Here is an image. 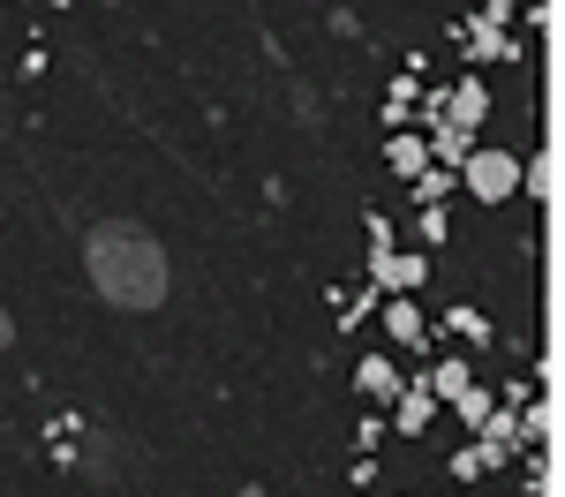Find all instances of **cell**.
Here are the masks:
<instances>
[{"label": "cell", "mask_w": 565, "mask_h": 497, "mask_svg": "<svg viewBox=\"0 0 565 497\" xmlns=\"http://www.w3.org/2000/svg\"><path fill=\"white\" fill-rule=\"evenodd\" d=\"M84 279L98 287L106 310H159L167 302V249L136 219H98L84 234Z\"/></svg>", "instance_id": "1"}, {"label": "cell", "mask_w": 565, "mask_h": 497, "mask_svg": "<svg viewBox=\"0 0 565 497\" xmlns=\"http://www.w3.org/2000/svg\"><path fill=\"white\" fill-rule=\"evenodd\" d=\"M460 188H468L476 204H505V196H521V151L476 143V151L460 159Z\"/></svg>", "instance_id": "2"}, {"label": "cell", "mask_w": 565, "mask_h": 497, "mask_svg": "<svg viewBox=\"0 0 565 497\" xmlns=\"http://www.w3.org/2000/svg\"><path fill=\"white\" fill-rule=\"evenodd\" d=\"M423 279H430L423 249H370V287L377 294H423Z\"/></svg>", "instance_id": "3"}, {"label": "cell", "mask_w": 565, "mask_h": 497, "mask_svg": "<svg viewBox=\"0 0 565 497\" xmlns=\"http://www.w3.org/2000/svg\"><path fill=\"white\" fill-rule=\"evenodd\" d=\"M377 324H385V339L392 347H430V316H423V302L415 294H377Z\"/></svg>", "instance_id": "4"}, {"label": "cell", "mask_w": 565, "mask_h": 497, "mask_svg": "<svg viewBox=\"0 0 565 497\" xmlns=\"http://www.w3.org/2000/svg\"><path fill=\"white\" fill-rule=\"evenodd\" d=\"M430 422H437V392L423 385V377H407V385H399V400H392V422H385V430H399V437H423Z\"/></svg>", "instance_id": "5"}, {"label": "cell", "mask_w": 565, "mask_h": 497, "mask_svg": "<svg viewBox=\"0 0 565 497\" xmlns=\"http://www.w3.org/2000/svg\"><path fill=\"white\" fill-rule=\"evenodd\" d=\"M399 385H407V369H399L392 355H362V361H354V392H362L370 407H392V400H399Z\"/></svg>", "instance_id": "6"}, {"label": "cell", "mask_w": 565, "mask_h": 497, "mask_svg": "<svg viewBox=\"0 0 565 497\" xmlns=\"http://www.w3.org/2000/svg\"><path fill=\"white\" fill-rule=\"evenodd\" d=\"M445 121H452V129H482V121H490V84H482V76H460V84L445 90Z\"/></svg>", "instance_id": "7"}, {"label": "cell", "mask_w": 565, "mask_h": 497, "mask_svg": "<svg viewBox=\"0 0 565 497\" xmlns=\"http://www.w3.org/2000/svg\"><path fill=\"white\" fill-rule=\"evenodd\" d=\"M385 166H392L399 181L423 174V166H430V143H423V129H392V136H385Z\"/></svg>", "instance_id": "8"}, {"label": "cell", "mask_w": 565, "mask_h": 497, "mask_svg": "<svg viewBox=\"0 0 565 497\" xmlns=\"http://www.w3.org/2000/svg\"><path fill=\"white\" fill-rule=\"evenodd\" d=\"M415 377H423V385L437 392V407H445L460 385H476V361H468V355H445V361H430V369H415Z\"/></svg>", "instance_id": "9"}, {"label": "cell", "mask_w": 565, "mask_h": 497, "mask_svg": "<svg viewBox=\"0 0 565 497\" xmlns=\"http://www.w3.org/2000/svg\"><path fill=\"white\" fill-rule=\"evenodd\" d=\"M437 332L460 339V347H490V316H482V310H445V316H437Z\"/></svg>", "instance_id": "10"}, {"label": "cell", "mask_w": 565, "mask_h": 497, "mask_svg": "<svg viewBox=\"0 0 565 497\" xmlns=\"http://www.w3.org/2000/svg\"><path fill=\"white\" fill-rule=\"evenodd\" d=\"M498 467H505V460L482 445V437H468V445L452 452V483H482V475H498Z\"/></svg>", "instance_id": "11"}, {"label": "cell", "mask_w": 565, "mask_h": 497, "mask_svg": "<svg viewBox=\"0 0 565 497\" xmlns=\"http://www.w3.org/2000/svg\"><path fill=\"white\" fill-rule=\"evenodd\" d=\"M452 188H460V174H452V166H423V174L407 181V196H415V212H423V204H445Z\"/></svg>", "instance_id": "12"}, {"label": "cell", "mask_w": 565, "mask_h": 497, "mask_svg": "<svg viewBox=\"0 0 565 497\" xmlns=\"http://www.w3.org/2000/svg\"><path fill=\"white\" fill-rule=\"evenodd\" d=\"M452 414H460V430H482V414H490V407H498V392H482V385H460V392H452Z\"/></svg>", "instance_id": "13"}, {"label": "cell", "mask_w": 565, "mask_h": 497, "mask_svg": "<svg viewBox=\"0 0 565 497\" xmlns=\"http://www.w3.org/2000/svg\"><path fill=\"white\" fill-rule=\"evenodd\" d=\"M415 234H423V241H452V212H445V204H423V212H415Z\"/></svg>", "instance_id": "14"}, {"label": "cell", "mask_w": 565, "mask_h": 497, "mask_svg": "<svg viewBox=\"0 0 565 497\" xmlns=\"http://www.w3.org/2000/svg\"><path fill=\"white\" fill-rule=\"evenodd\" d=\"M521 181H527V196H551V188H558V159L543 151L535 166H521Z\"/></svg>", "instance_id": "15"}, {"label": "cell", "mask_w": 565, "mask_h": 497, "mask_svg": "<svg viewBox=\"0 0 565 497\" xmlns=\"http://www.w3.org/2000/svg\"><path fill=\"white\" fill-rule=\"evenodd\" d=\"M513 15H521V0H482V31H505V23H513Z\"/></svg>", "instance_id": "16"}, {"label": "cell", "mask_w": 565, "mask_h": 497, "mask_svg": "<svg viewBox=\"0 0 565 497\" xmlns=\"http://www.w3.org/2000/svg\"><path fill=\"white\" fill-rule=\"evenodd\" d=\"M385 445V422H377V414H362V422H354V452H377Z\"/></svg>", "instance_id": "17"}, {"label": "cell", "mask_w": 565, "mask_h": 497, "mask_svg": "<svg viewBox=\"0 0 565 497\" xmlns=\"http://www.w3.org/2000/svg\"><path fill=\"white\" fill-rule=\"evenodd\" d=\"M348 483H354V490H370V483H377V460H370V452H354V467H348Z\"/></svg>", "instance_id": "18"}, {"label": "cell", "mask_w": 565, "mask_h": 497, "mask_svg": "<svg viewBox=\"0 0 565 497\" xmlns=\"http://www.w3.org/2000/svg\"><path fill=\"white\" fill-rule=\"evenodd\" d=\"M8 347H15V316L0 310V355H8Z\"/></svg>", "instance_id": "19"}, {"label": "cell", "mask_w": 565, "mask_h": 497, "mask_svg": "<svg viewBox=\"0 0 565 497\" xmlns=\"http://www.w3.org/2000/svg\"><path fill=\"white\" fill-rule=\"evenodd\" d=\"M242 497H264V490H242Z\"/></svg>", "instance_id": "20"}, {"label": "cell", "mask_w": 565, "mask_h": 497, "mask_svg": "<svg viewBox=\"0 0 565 497\" xmlns=\"http://www.w3.org/2000/svg\"><path fill=\"white\" fill-rule=\"evenodd\" d=\"M53 8H68V0H53Z\"/></svg>", "instance_id": "21"}, {"label": "cell", "mask_w": 565, "mask_h": 497, "mask_svg": "<svg viewBox=\"0 0 565 497\" xmlns=\"http://www.w3.org/2000/svg\"><path fill=\"white\" fill-rule=\"evenodd\" d=\"M445 497H460V490H445Z\"/></svg>", "instance_id": "22"}]
</instances>
